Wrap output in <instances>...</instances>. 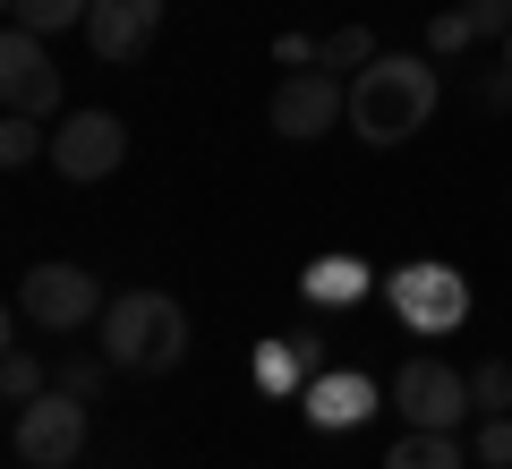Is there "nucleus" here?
Wrapping results in <instances>:
<instances>
[{
  "label": "nucleus",
  "mask_w": 512,
  "mask_h": 469,
  "mask_svg": "<svg viewBox=\"0 0 512 469\" xmlns=\"http://www.w3.org/2000/svg\"><path fill=\"white\" fill-rule=\"evenodd\" d=\"M444 103V77L427 52H376L359 77H350V128L367 145H410Z\"/></svg>",
  "instance_id": "f257e3e1"
},
{
  "label": "nucleus",
  "mask_w": 512,
  "mask_h": 469,
  "mask_svg": "<svg viewBox=\"0 0 512 469\" xmlns=\"http://www.w3.org/2000/svg\"><path fill=\"white\" fill-rule=\"evenodd\" d=\"M94 333H103V359L120 376H171L188 359V307L171 290H120Z\"/></svg>",
  "instance_id": "f03ea898"
},
{
  "label": "nucleus",
  "mask_w": 512,
  "mask_h": 469,
  "mask_svg": "<svg viewBox=\"0 0 512 469\" xmlns=\"http://www.w3.org/2000/svg\"><path fill=\"white\" fill-rule=\"evenodd\" d=\"M384 299H393V325L419 333V342H444V333L470 325V282H461V265H444V256H419V265H402L393 282H384Z\"/></svg>",
  "instance_id": "7ed1b4c3"
},
{
  "label": "nucleus",
  "mask_w": 512,
  "mask_h": 469,
  "mask_svg": "<svg viewBox=\"0 0 512 469\" xmlns=\"http://www.w3.org/2000/svg\"><path fill=\"white\" fill-rule=\"evenodd\" d=\"M103 307H111L103 282H94L86 265H69V256L18 273V316L43 325V333H86V325H103Z\"/></svg>",
  "instance_id": "20e7f679"
},
{
  "label": "nucleus",
  "mask_w": 512,
  "mask_h": 469,
  "mask_svg": "<svg viewBox=\"0 0 512 469\" xmlns=\"http://www.w3.org/2000/svg\"><path fill=\"white\" fill-rule=\"evenodd\" d=\"M393 410H402V427H436V435H461V418L478 410V393H470V376L461 367H444V359H402L393 367Z\"/></svg>",
  "instance_id": "39448f33"
},
{
  "label": "nucleus",
  "mask_w": 512,
  "mask_h": 469,
  "mask_svg": "<svg viewBox=\"0 0 512 469\" xmlns=\"http://www.w3.org/2000/svg\"><path fill=\"white\" fill-rule=\"evenodd\" d=\"M86 410H94V401L60 393V384H52V393H35V401L18 410V427H9L18 461H26V469H69L77 452H86Z\"/></svg>",
  "instance_id": "423d86ee"
},
{
  "label": "nucleus",
  "mask_w": 512,
  "mask_h": 469,
  "mask_svg": "<svg viewBox=\"0 0 512 469\" xmlns=\"http://www.w3.org/2000/svg\"><path fill=\"white\" fill-rule=\"evenodd\" d=\"M120 163H128L120 111H60V120H52V171H60V180L94 188V180H111Z\"/></svg>",
  "instance_id": "0eeeda50"
},
{
  "label": "nucleus",
  "mask_w": 512,
  "mask_h": 469,
  "mask_svg": "<svg viewBox=\"0 0 512 469\" xmlns=\"http://www.w3.org/2000/svg\"><path fill=\"white\" fill-rule=\"evenodd\" d=\"M0 103L26 111V120H60V60H52V43L26 35V26L0 35Z\"/></svg>",
  "instance_id": "6e6552de"
},
{
  "label": "nucleus",
  "mask_w": 512,
  "mask_h": 469,
  "mask_svg": "<svg viewBox=\"0 0 512 469\" xmlns=\"http://www.w3.org/2000/svg\"><path fill=\"white\" fill-rule=\"evenodd\" d=\"M265 120H274V137L316 145L333 120H350V86H342L333 69H291V77L274 86V111H265Z\"/></svg>",
  "instance_id": "1a4fd4ad"
},
{
  "label": "nucleus",
  "mask_w": 512,
  "mask_h": 469,
  "mask_svg": "<svg viewBox=\"0 0 512 469\" xmlns=\"http://www.w3.org/2000/svg\"><path fill=\"white\" fill-rule=\"evenodd\" d=\"M163 35V0H94V18H86V43H94V60H137L146 43Z\"/></svg>",
  "instance_id": "9d476101"
},
{
  "label": "nucleus",
  "mask_w": 512,
  "mask_h": 469,
  "mask_svg": "<svg viewBox=\"0 0 512 469\" xmlns=\"http://www.w3.org/2000/svg\"><path fill=\"white\" fill-rule=\"evenodd\" d=\"M299 410H308V427L350 435L367 410H376V376H359V367H316V384L299 393Z\"/></svg>",
  "instance_id": "9b49d317"
},
{
  "label": "nucleus",
  "mask_w": 512,
  "mask_h": 469,
  "mask_svg": "<svg viewBox=\"0 0 512 469\" xmlns=\"http://www.w3.org/2000/svg\"><path fill=\"white\" fill-rule=\"evenodd\" d=\"M308 367H316V333H274V342L256 350V384L265 393H308Z\"/></svg>",
  "instance_id": "f8f14e48"
},
{
  "label": "nucleus",
  "mask_w": 512,
  "mask_h": 469,
  "mask_svg": "<svg viewBox=\"0 0 512 469\" xmlns=\"http://www.w3.org/2000/svg\"><path fill=\"white\" fill-rule=\"evenodd\" d=\"M376 290V273L359 265V256H316L308 273H299V299L308 307H350V299H367Z\"/></svg>",
  "instance_id": "ddd939ff"
},
{
  "label": "nucleus",
  "mask_w": 512,
  "mask_h": 469,
  "mask_svg": "<svg viewBox=\"0 0 512 469\" xmlns=\"http://www.w3.org/2000/svg\"><path fill=\"white\" fill-rule=\"evenodd\" d=\"M0 9H9V26H26V35H43V43L94 18V0H0Z\"/></svg>",
  "instance_id": "4468645a"
},
{
  "label": "nucleus",
  "mask_w": 512,
  "mask_h": 469,
  "mask_svg": "<svg viewBox=\"0 0 512 469\" xmlns=\"http://www.w3.org/2000/svg\"><path fill=\"white\" fill-rule=\"evenodd\" d=\"M384 469H461V435H436V427H410L402 444L384 452Z\"/></svg>",
  "instance_id": "2eb2a0df"
},
{
  "label": "nucleus",
  "mask_w": 512,
  "mask_h": 469,
  "mask_svg": "<svg viewBox=\"0 0 512 469\" xmlns=\"http://www.w3.org/2000/svg\"><path fill=\"white\" fill-rule=\"evenodd\" d=\"M0 393H9V410H26L35 393H52V384H43V359L26 342H9V359H0Z\"/></svg>",
  "instance_id": "dca6fc26"
},
{
  "label": "nucleus",
  "mask_w": 512,
  "mask_h": 469,
  "mask_svg": "<svg viewBox=\"0 0 512 469\" xmlns=\"http://www.w3.org/2000/svg\"><path fill=\"white\" fill-rule=\"evenodd\" d=\"M367 60H376V35H367V26H342V35H325V43H316V69H333V77H359L367 69Z\"/></svg>",
  "instance_id": "f3484780"
},
{
  "label": "nucleus",
  "mask_w": 512,
  "mask_h": 469,
  "mask_svg": "<svg viewBox=\"0 0 512 469\" xmlns=\"http://www.w3.org/2000/svg\"><path fill=\"white\" fill-rule=\"evenodd\" d=\"M35 154H52V137H43V120H26V111H9V120H0V163H9V171H26Z\"/></svg>",
  "instance_id": "a211bd4d"
},
{
  "label": "nucleus",
  "mask_w": 512,
  "mask_h": 469,
  "mask_svg": "<svg viewBox=\"0 0 512 469\" xmlns=\"http://www.w3.org/2000/svg\"><path fill=\"white\" fill-rule=\"evenodd\" d=\"M470 461H478V469H512V410L478 418V435H470Z\"/></svg>",
  "instance_id": "6ab92c4d"
},
{
  "label": "nucleus",
  "mask_w": 512,
  "mask_h": 469,
  "mask_svg": "<svg viewBox=\"0 0 512 469\" xmlns=\"http://www.w3.org/2000/svg\"><path fill=\"white\" fill-rule=\"evenodd\" d=\"M470 393H478V418L512 410V359H487V367H470Z\"/></svg>",
  "instance_id": "aec40b11"
},
{
  "label": "nucleus",
  "mask_w": 512,
  "mask_h": 469,
  "mask_svg": "<svg viewBox=\"0 0 512 469\" xmlns=\"http://www.w3.org/2000/svg\"><path fill=\"white\" fill-rule=\"evenodd\" d=\"M103 376H120V367H111V359H69V367H60V393L94 401V393H103Z\"/></svg>",
  "instance_id": "412c9836"
},
{
  "label": "nucleus",
  "mask_w": 512,
  "mask_h": 469,
  "mask_svg": "<svg viewBox=\"0 0 512 469\" xmlns=\"http://www.w3.org/2000/svg\"><path fill=\"white\" fill-rule=\"evenodd\" d=\"M470 43H478V26L461 18V9H444V18L427 26V52H470Z\"/></svg>",
  "instance_id": "4be33fe9"
},
{
  "label": "nucleus",
  "mask_w": 512,
  "mask_h": 469,
  "mask_svg": "<svg viewBox=\"0 0 512 469\" xmlns=\"http://www.w3.org/2000/svg\"><path fill=\"white\" fill-rule=\"evenodd\" d=\"M461 18H470L478 35H512V0H461Z\"/></svg>",
  "instance_id": "5701e85b"
},
{
  "label": "nucleus",
  "mask_w": 512,
  "mask_h": 469,
  "mask_svg": "<svg viewBox=\"0 0 512 469\" xmlns=\"http://www.w3.org/2000/svg\"><path fill=\"white\" fill-rule=\"evenodd\" d=\"M504 69H512V35H504Z\"/></svg>",
  "instance_id": "b1692460"
}]
</instances>
